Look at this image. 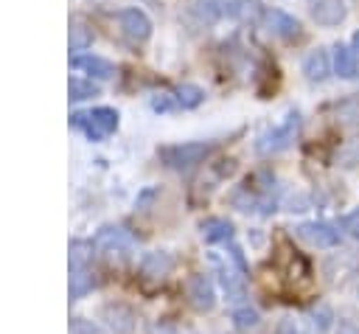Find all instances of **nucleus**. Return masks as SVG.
Here are the masks:
<instances>
[{"label":"nucleus","instance_id":"nucleus-1","mask_svg":"<svg viewBox=\"0 0 359 334\" xmlns=\"http://www.w3.org/2000/svg\"><path fill=\"white\" fill-rule=\"evenodd\" d=\"M93 250L107 264H126L135 255V239L126 227H101L93 236Z\"/></svg>","mask_w":359,"mask_h":334},{"label":"nucleus","instance_id":"nucleus-2","mask_svg":"<svg viewBox=\"0 0 359 334\" xmlns=\"http://www.w3.org/2000/svg\"><path fill=\"white\" fill-rule=\"evenodd\" d=\"M300 112L297 109H289L275 126H269L266 132H261L258 135V140H255V152L258 154H278V152H283V149H289L292 143H294V138L300 135Z\"/></svg>","mask_w":359,"mask_h":334},{"label":"nucleus","instance_id":"nucleus-3","mask_svg":"<svg viewBox=\"0 0 359 334\" xmlns=\"http://www.w3.org/2000/svg\"><path fill=\"white\" fill-rule=\"evenodd\" d=\"M90 255H93V244H84V241L70 244V298L73 300L84 298L95 286V272L90 267Z\"/></svg>","mask_w":359,"mask_h":334},{"label":"nucleus","instance_id":"nucleus-4","mask_svg":"<svg viewBox=\"0 0 359 334\" xmlns=\"http://www.w3.org/2000/svg\"><path fill=\"white\" fill-rule=\"evenodd\" d=\"M70 123L81 129L90 140H104L118 129V112L109 107H93V109H79L70 115Z\"/></svg>","mask_w":359,"mask_h":334},{"label":"nucleus","instance_id":"nucleus-5","mask_svg":"<svg viewBox=\"0 0 359 334\" xmlns=\"http://www.w3.org/2000/svg\"><path fill=\"white\" fill-rule=\"evenodd\" d=\"M213 146H216V143H202V140H196V143H177V146L160 149L157 154H160V160H163L168 168L185 171V168H194L196 163H202V160L213 152Z\"/></svg>","mask_w":359,"mask_h":334},{"label":"nucleus","instance_id":"nucleus-6","mask_svg":"<svg viewBox=\"0 0 359 334\" xmlns=\"http://www.w3.org/2000/svg\"><path fill=\"white\" fill-rule=\"evenodd\" d=\"M261 22H264V28H266L272 36H278V39H297V36H300V22H297L292 14L280 11V8H266V11L261 14Z\"/></svg>","mask_w":359,"mask_h":334},{"label":"nucleus","instance_id":"nucleus-7","mask_svg":"<svg viewBox=\"0 0 359 334\" xmlns=\"http://www.w3.org/2000/svg\"><path fill=\"white\" fill-rule=\"evenodd\" d=\"M294 233L309 241L311 247H337L339 244V230L328 222H303L294 227Z\"/></svg>","mask_w":359,"mask_h":334},{"label":"nucleus","instance_id":"nucleus-8","mask_svg":"<svg viewBox=\"0 0 359 334\" xmlns=\"http://www.w3.org/2000/svg\"><path fill=\"white\" fill-rule=\"evenodd\" d=\"M118 25L129 42H146L151 34V20L140 8H123L118 14Z\"/></svg>","mask_w":359,"mask_h":334},{"label":"nucleus","instance_id":"nucleus-9","mask_svg":"<svg viewBox=\"0 0 359 334\" xmlns=\"http://www.w3.org/2000/svg\"><path fill=\"white\" fill-rule=\"evenodd\" d=\"M188 300L196 312H210L216 303V289L208 275H194L188 281Z\"/></svg>","mask_w":359,"mask_h":334},{"label":"nucleus","instance_id":"nucleus-10","mask_svg":"<svg viewBox=\"0 0 359 334\" xmlns=\"http://www.w3.org/2000/svg\"><path fill=\"white\" fill-rule=\"evenodd\" d=\"M101 314H104L109 331H115V334H132L135 331V312L129 306H123V303H107Z\"/></svg>","mask_w":359,"mask_h":334},{"label":"nucleus","instance_id":"nucleus-11","mask_svg":"<svg viewBox=\"0 0 359 334\" xmlns=\"http://www.w3.org/2000/svg\"><path fill=\"white\" fill-rule=\"evenodd\" d=\"M70 65H73L76 70L87 73L90 79H93V76H95V79H109V76L115 73V65H112V62H107V59H101V56H93V53L73 56Z\"/></svg>","mask_w":359,"mask_h":334},{"label":"nucleus","instance_id":"nucleus-12","mask_svg":"<svg viewBox=\"0 0 359 334\" xmlns=\"http://www.w3.org/2000/svg\"><path fill=\"white\" fill-rule=\"evenodd\" d=\"M174 269V258L165 253V250H151L140 258V272L149 275V278H163Z\"/></svg>","mask_w":359,"mask_h":334},{"label":"nucleus","instance_id":"nucleus-13","mask_svg":"<svg viewBox=\"0 0 359 334\" xmlns=\"http://www.w3.org/2000/svg\"><path fill=\"white\" fill-rule=\"evenodd\" d=\"M219 283H222L227 300H241L244 298V275L230 261L227 264H219Z\"/></svg>","mask_w":359,"mask_h":334},{"label":"nucleus","instance_id":"nucleus-14","mask_svg":"<svg viewBox=\"0 0 359 334\" xmlns=\"http://www.w3.org/2000/svg\"><path fill=\"white\" fill-rule=\"evenodd\" d=\"M311 14L320 25H339L345 20V0H314Z\"/></svg>","mask_w":359,"mask_h":334},{"label":"nucleus","instance_id":"nucleus-15","mask_svg":"<svg viewBox=\"0 0 359 334\" xmlns=\"http://www.w3.org/2000/svg\"><path fill=\"white\" fill-rule=\"evenodd\" d=\"M334 73L339 79H356L359 76V59H356L353 48H348V45L334 48Z\"/></svg>","mask_w":359,"mask_h":334},{"label":"nucleus","instance_id":"nucleus-16","mask_svg":"<svg viewBox=\"0 0 359 334\" xmlns=\"http://www.w3.org/2000/svg\"><path fill=\"white\" fill-rule=\"evenodd\" d=\"M303 73H306L309 81H325L328 73H331V59H328V53L320 51V48L311 51V53H306V59H303Z\"/></svg>","mask_w":359,"mask_h":334},{"label":"nucleus","instance_id":"nucleus-17","mask_svg":"<svg viewBox=\"0 0 359 334\" xmlns=\"http://www.w3.org/2000/svg\"><path fill=\"white\" fill-rule=\"evenodd\" d=\"M199 230H202L205 241H210V244H222V241H230V239H233V222H227V219H222V216L205 219V222L199 225Z\"/></svg>","mask_w":359,"mask_h":334},{"label":"nucleus","instance_id":"nucleus-18","mask_svg":"<svg viewBox=\"0 0 359 334\" xmlns=\"http://www.w3.org/2000/svg\"><path fill=\"white\" fill-rule=\"evenodd\" d=\"M171 95H174L177 109H194V107H199L205 101V90L196 87V84H180Z\"/></svg>","mask_w":359,"mask_h":334},{"label":"nucleus","instance_id":"nucleus-19","mask_svg":"<svg viewBox=\"0 0 359 334\" xmlns=\"http://www.w3.org/2000/svg\"><path fill=\"white\" fill-rule=\"evenodd\" d=\"M90 45H93V28L81 17H73L70 20V51H84Z\"/></svg>","mask_w":359,"mask_h":334},{"label":"nucleus","instance_id":"nucleus-20","mask_svg":"<svg viewBox=\"0 0 359 334\" xmlns=\"http://www.w3.org/2000/svg\"><path fill=\"white\" fill-rule=\"evenodd\" d=\"M67 93H70V98L73 101H81V98H93V95H98V84L93 81V79H70V84H67Z\"/></svg>","mask_w":359,"mask_h":334},{"label":"nucleus","instance_id":"nucleus-21","mask_svg":"<svg viewBox=\"0 0 359 334\" xmlns=\"http://www.w3.org/2000/svg\"><path fill=\"white\" fill-rule=\"evenodd\" d=\"M233 323H236V328L247 331V328H255L261 323V314L255 309H250V306H241V309L233 312Z\"/></svg>","mask_w":359,"mask_h":334},{"label":"nucleus","instance_id":"nucleus-22","mask_svg":"<svg viewBox=\"0 0 359 334\" xmlns=\"http://www.w3.org/2000/svg\"><path fill=\"white\" fill-rule=\"evenodd\" d=\"M337 115L345 121V123H359V95L356 98H348L342 104H337Z\"/></svg>","mask_w":359,"mask_h":334},{"label":"nucleus","instance_id":"nucleus-23","mask_svg":"<svg viewBox=\"0 0 359 334\" xmlns=\"http://www.w3.org/2000/svg\"><path fill=\"white\" fill-rule=\"evenodd\" d=\"M339 227H342V233H345V236L359 239V208H353L351 213H345V216L339 219Z\"/></svg>","mask_w":359,"mask_h":334},{"label":"nucleus","instance_id":"nucleus-24","mask_svg":"<svg viewBox=\"0 0 359 334\" xmlns=\"http://www.w3.org/2000/svg\"><path fill=\"white\" fill-rule=\"evenodd\" d=\"M151 109H154V112H171V109H177L174 95H171V93H154V95H151Z\"/></svg>","mask_w":359,"mask_h":334},{"label":"nucleus","instance_id":"nucleus-25","mask_svg":"<svg viewBox=\"0 0 359 334\" xmlns=\"http://www.w3.org/2000/svg\"><path fill=\"white\" fill-rule=\"evenodd\" d=\"M275 334H306V331H303L300 320H294V317H283V320L278 323Z\"/></svg>","mask_w":359,"mask_h":334},{"label":"nucleus","instance_id":"nucleus-26","mask_svg":"<svg viewBox=\"0 0 359 334\" xmlns=\"http://www.w3.org/2000/svg\"><path fill=\"white\" fill-rule=\"evenodd\" d=\"M70 334H101L90 320H84V317H76L73 323H70Z\"/></svg>","mask_w":359,"mask_h":334},{"label":"nucleus","instance_id":"nucleus-27","mask_svg":"<svg viewBox=\"0 0 359 334\" xmlns=\"http://www.w3.org/2000/svg\"><path fill=\"white\" fill-rule=\"evenodd\" d=\"M314 326H317L320 331H325V328L331 326V312H328L325 306H320V309H314Z\"/></svg>","mask_w":359,"mask_h":334},{"label":"nucleus","instance_id":"nucleus-28","mask_svg":"<svg viewBox=\"0 0 359 334\" xmlns=\"http://www.w3.org/2000/svg\"><path fill=\"white\" fill-rule=\"evenodd\" d=\"M351 42H353V51H356V53H359V31H356V34H353V39H351Z\"/></svg>","mask_w":359,"mask_h":334}]
</instances>
